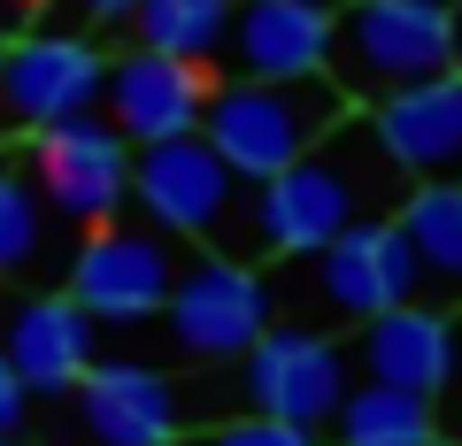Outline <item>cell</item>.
<instances>
[{
  "mask_svg": "<svg viewBox=\"0 0 462 446\" xmlns=\"http://www.w3.org/2000/svg\"><path fill=\"white\" fill-rule=\"evenodd\" d=\"M393 185H401V169L385 162V147L370 139V123H339L316 154H300L293 169H278V177L254 185V200H247V239H254L263 254L300 262V254L331 247L346 223L385 215V200H401Z\"/></svg>",
  "mask_w": 462,
  "mask_h": 446,
  "instance_id": "obj_1",
  "label": "cell"
},
{
  "mask_svg": "<svg viewBox=\"0 0 462 446\" xmlns=\"http://www.w3.org/2000/svg\"><path fill=\"white\" fill-rule=\"evenodd\" d=\"M346 123V93L331 77H216L200 108V139L239 185H263L316 154Z\"/></svg>",
  "mask_w": 462,
  "mask_h": 446,
  "instance_id": "obj_2",
  "label": "cell"
},
{
  "mask_svg": "<svg viewBox=\"0 0 462 446\" xmlns=\"http://www.w3.org/2000/svg\"><path fill=\"white\" fill-rule=\"evenodd\" d=\"M455 69V23L431 0H346L339 23H331V62L324 77L346 100H370L378 108L401 85H424Z\"/></svg>",
  "mask_w": 462,
  "mask_h": 446,
  "instance_id": "obj_3",
  "label": "cell"
},
{
  "mask_svg": "<svg viewBox=\"0 0 462 446\" xmlns=\"http://www.w3.org/2000/svg\"><path fill=\"white\" fill-rule=\"evenodd\" d=\"M162 323H170V347L193 362H239L278 323V300H270V278L247 269L239 254H193V262H178Z\"/></svg>",
  "mask_w": 462,
  "mask_h": 446,
  "instance_id": "obj_4",
  "label": "cell"
},
{
  "mask_svg": "<svg viewBox=\"0 0 462 446\" xmlns=\"http://www.w3.org/2000/svg\"><path fill=\"white\" fill-rule=\"evenodd\" d=\"M100 77H108V54L85 32H16L0 54V147L39 139L69 116H93Z\"/></svg>",
  "mask_w": 462,
  "mask_h": 446,
  "instance_id": "obj_5",
  "label": "cell"
},
{
  "mask_svg": "<svg viewBox=\"0 0 462 446\" xmlns=\"http://www.w3.org/2000/svg\"><path fill=\"white\" fill-rule=\"evenodd\" d=\"M23 169H32L47 215H62L78 232L116 223L124 200H132V147L116 139V123L100 116V108L54 123V132H39V139H23Z\"/></svg>",
  "mask_w": 462,
  "mask_h": 446,
  "instance_id": "obj_6",
  "label": "cell"
},
{
  "mask_svg": "<svg viewBox=\"0 0 462 446\" xmlns=\"http://www.w3.org/2000/svg\"><path fill=\"white\" fill-rule=\"evenodd\" d=\"M178 285V254H170L162 232H139V223H100L69 247V285L62 293L78 300L93 323L108 331H132V323H154Z\"/></svg>",
  "mask_w": 462,
  "mask_h": 446,
  "instance_id": "obj_7",
  "label": "cell"
},
{
  "mask_svg": "<svg viewBox=\"0 0 462 446\" xmlns=\"http://www.w3.org/2000/svg\"><path fill=\"white\" fill-rule=\"evenodd\" d=\"M239 393H247V415H278L293 431H316L346 400V347L309 323H270L239 354Z\"/></svg>",
  "mask_w": 462,
  "mask_h": 446,
  "instance_id": "obj_8",
  "label": "cell"
},
{
  "mask_svg": "<svg viewBox=\"0 0 462 446\" xmlns=\"http://www.w3.org/2000/svg\"><path fill=\"white\" fill-rule=\"evenodd\" d=\"M132 208L162 239H216V232H231L239 177L216 162V147L200 132L162 139V147H132Z\"/></svg>",
  "mask_w": 462,
  "mask_h": 446,
  "instance_id": "obj_9",
  "label": "cell"
},
{
  "mask_svg": "<svg viewBox=\"0 0 462 446\" xmlns=\"http://www.w3.org/2000/svg\"><path fill=\"white\" fill-rule=\"evenodd\" d=\"M216 93V69L208 62H170V54H116L108 77H100V116L116 123L124 147H162V139H193L200 132V108Z\"/></svg>",
  "mask_w": 462,
  "mask_h": 446,
  "instance_id": "obj_10",
  "label": "cell"
},
{
  "mask_svg": "<svg viewBox=\"0 0 462 446\" xmlns=\"http://www.w3.org/2000/svg\"><path fill=\"white\" fill-rule=\"evenodd\" d=\"M316 262V293H324L331 315L346 323H370V315L401 308V300H424V278H416V254L401 239L393 215H363V223H346L331 247L309 254Z\"/></svg>",
  "mask_w": 462,
  "mask_h": 446,
  "instance_id": "obj_11",
  "label": "cell"
},
{
  "mask_svg": "<svg viewBox=\"0 0 462 446\" xmlns=\"http://www.w3.org/2000/svg\"><path fill=\"white\" fill-rule=\"evenodd\" d=\"M93 331L100 323L69 293H16L0 308V354L32 400H62L93 369Z\"/></svg>",
  "mask_w": 462,
  "mask_h": 446,
  "instance_id": "obj_12",
  "label": "cell"
},
{
  "mask_svg": "<svg viewBox=\"0 0 462 446\" xmlns=\"http://www.w3.org/2000/svg\"><path fill=\"white\" fill-rule=\"evenodd\" d=\"M370 139L409 185L462 177V69H439L424 85H401L370 108Z\"/></svg>",
  "mask_w": 462,
  "mask_h": 446,
  "instance_id": "obj_13",
  "label": "cell"
},
{
  "mask_svg": "<svg viewBox=\"0 0 462 446\" xmlns=\"http://www.w3.org/2000/svg\"><path fill=\"white\" fill-rule=\"evenodd\" d=\"M339 0H239L231 8V77H324Z\"/></svg>",
  "mask_w": 462,
  "mask_h": 446,
  "instance_id": "obj_14",
  "label": "cell"
},
{
  "mask_svg": "<svg viewBox=\"0 0 462 446\" xmlns=\"http://www.w3.org/2000/svg\"><path fill=\"white\" fill-rule=\"evenodd\" d=\"M78 423L93 446H178V385L154 362H100L78 378Z\"/></svg>",
  "mask_w": 462,
  "mask_h": 446,
  "instance_id": "obj_15",
  "label": "cell"
},
{
  "mask_svg": "<svg viewBox=\"0 0 462 446\" xmlns=\"http://www.w3.org/2000/svg\"><path fill=\"white\" fill-rule=\"evenodd\" d=\"M355 362L370 385H401V393H439L455 385V323L431 300H401V308L370 315L363 339H355Z\"/></svg>",
  "mask_w": 462,
  "mask_h": 446,
  "instance_id": "obj_16",
  "label": "cell"
},
{
  "mask_svg": "<svg viewBox=\"0 0 462 446\" xmlns=\"http://www.w3.org/2000/svg\"><path fill=\"white\" fill-rule=\"evenodd\" d=\"M401 239L416 254V278H424L431 308L462 300V177H439V185H409L393 208Z\"/></svg>",
  "mask_w": 462,
  "mask_h": 446,
  "instance_id": "obj_17",
  "label": "cell"
},
{
  "mask_svg": "<svg viewBox=\"0 0 462 446\" xmlns=\"http://www.w3.org/2000/svg\"><path fill=\"white\" fill-rule=\"evenodd\" d=\"M231 8H239V0H139L132 8V47L216 69L224 32H231Z\"/></svg>",
  "mask_w": 462,
  "mask_h": 446,
  "instance_id": "obj_18",
  "label": "cell"
},
{
  "mask_svg": "<svg viewBox=\"0 0 462 446\" xmlns=\"http://www.w3.org/2000/svg\"><path fill=\"white\" fill-rule=\"evenodd\" d=\"M339 446H431V400L401 393V385H346L339 400Z\"/></svg>",
  "mask_w": 462,
  "mask_h": 446,
  "instance_id": "obj_19",
  "label": "cell"
},
{
  "mask_svg": "<svg viewBox=\"0 0 462 446\" xmlns=\"http://www.w3.org/2000/svg\"><path fill=\"white\" fill-rule=\"evenodd\" d=\"M47 200H39L32 169L16 162V154H0V278H23V269L39 262V247H47Z\"/></svg>",
  "mask_w": 462,
  "mask_h": 446,
  "instance_id": "obj_20",
  "label": "cell"
},
{
  "mask_svg": "<svg viewBox=\"0 0 462 446\" xmlns=\"http://www.w3.org/2000/svg\"><path fill=\"white\" fill-rule=\"evenodd\" d=\"M200 446H316V431H293V423H278V415H231V423H216Z\"/></svg>",
  "mask_w": 462,
  "mask_h": 446,
  "instance_id": "obj_21",
  "label": "cell"
},
{
  "mask_svg": "<svg viewBox=\"0 0 462 446\" xmlns=\"http://www.w3.org/2000/svg\"><path fill=\"white\" fill-rule=\"evenodd\" d=\"M23 408H32V393L16 385V369H8V354H0V439L23 431Z\"/></svg>",
  "mask_w": 462,
  "mask_h": 446,
  "instance_id": "obj_22",
  "label": "cell"
},
{
  "mask_svg": "<svg viewBox=\"0 0 462 446\" xmlns=\"http://www.w3.org/2000/svg\"><path fill=\"white\" fill-rule=\"evenodd\" d=\"M69 8H78V23H100V32H108V23H132L139 0H69Z\"/></svg>",
  "mask_w": 462,
  "mask_h": 446,
  "instance_id": "obj_23",
  "label": "cell"
},
{
  "mask_svg": "<svg viewBox=\"0 0 462 446\" xmlns=\"http://www.w3.org/2000/svg\"><path fill=\"white\" fill-rule=\"evenodd\" d=\"M23 23H16V8H8V0H0V54H8V39H16Z\"/></svg>",
  "mask_w": 462,
  "mask_h": 446,
  "instance_id": "obj_24",
  "label": "cell"
},
{
  "mask_svg": "<svg viewBox=\"0 0 462 446\" xmlns=\"http://www.w3.org/2000/svg\"><path fill=\"white\" fill-rule=\"evenodd\" d=\"M447 23H455V69H462V0H447Z\"/></svg>",
  "mask_w": 462,
  "mask_h": 446,
  "instance_id": "obj_25",
  "label": "cell"
},
{
  "mask_svg": "<svg viewBox=\"0 0 462 446\" xmlns=\"http://www.w3.org/2000/svg\"><path fill=\"white\" fill-rule=\"evenodd\" d=\"M8 8H16V23H23V16H39V8H47V0H8Z\"/></svg>",
  "mask_w": 462,
  "mask_h": 446,
  "instance_id": "obj_26",
  "label": "cell"
},
{
  "mask_svg": "<svg viewBox=\"0 0 462 446\" xmlns=\"http://www.w3.org/2000/svg\"><path fill=\"white\" fill-rule=\"evenodd\" d=\"M39 446H69V439H39Z\"/></svg>",
  "mask_w": 462,
  "mask_h": 446,
  "instance_id": "obj_27",
  "label": "cell"
},
{
  "mask_svg": "<svg viewBox=\"0 0 462 446\" xmlns=\"http://www.w3.org/2000/svg\"><path fill=\"white\" fill-rule=\"evenodd\" d=\"M431 446H462V439H431Z\"/></svg>",
  "mask_w": 462,
  "mask_h": 446,
  "instance_id": "obj_28",
  "label": "cell"
},
{
  "mask_svg": "<svg viewBox=\"0 0 462 446\" xmlns=\"http://www.w3.org/2000/svg\"><path fill=\"white\" fill-rule=\"evenodd\" d=\"M431 8H447V0H431Z\"/></svg>",
  "mask_w": 462,
  "mask_h": 446,
  "instance_id": "obj_29",
  "label": "cell"
},
{
  "mask_svg": "<svg viewBox=\"0 0 462 446\" xmlns=\"http://www.w3.org/2000/svg\"><path fill=\"white\" fill-rule=\"evenodd\" d=\"M0 446H16V439H0Z\"/></svg>",
  "mask_w": 462,
  "mask_h": 446,
  "instance_id": "obj_30",
  "label": "cell"
}]
</instances>
